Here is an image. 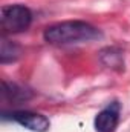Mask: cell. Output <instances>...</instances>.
<instances>
[{
    "mask_svg": "<svg viewBox=\"0 0 130 132\" xmlns=\"http://www.w3.org/2000/svg\"><path fill=\"white\" fill-rule=\"evenodd\" d=\"M101 37L99 29L81 20H69L51 25L44 29V40L51 45H72L92 42Z\"/></svg>",
    "mask_w": 130,
    "mask_h": 132,
    "instance_id": "cell-1",
    "label": "cell"
},
{
    "mask_svg": "<svg viewBox=\"0 0 130 132\" xmlns=\"http://www.w3.org/2000/svg\"><path fill=\"white\" fill-rule=\"evenodd\" d=\"M0 23L5 32H23L32 23V12L25 5H6L2 8Z\"/></svg>",
    "mask_w": 130,
    "mask_h": 132,
    "instance_id": "cell-2",
    "label": "cell"
},
{
    "mask_svg": "<svg viewBox=\"0 0 130 132\" xmlns=\"http://www.w3.org/2000/svg\"><path fill=\"white\" fill-rule=\"evenodd\" d=\"M9 115H11L9 117L11 120L34 132H46L51 126L49 120L41 114H35L29 111H15V112H11Z\"/></svg>",
    "mask_w": 130,
    "mask_h": 132,
    "instance_id": "cell-3",
    "label": "cell"
},
{
    "mask_svg": "<svg viewBox=\"0 0 130 132\" xmlns=\"http://www.w3.org/2000/svg\"><path fill=\"white\" fill-rule=\"evenodd\" d=\"M119 114H121V106L118 101L110 103L107 108H104L101 112H98V115L95 117L97 132H113L118 128Z\"/></svg>",
    "mask_w": 130,
    "mask_h": 132,
    "instance_id": "cell-4",
    "label": "cell"
},
{
    "mask_svg": "<svg viewBox=\"0 0 130 132\" xmlns=\"http://www.w3.org/2000/svg\"><path fill=\"white\" fill-rule=\"evenodd\" d=\"M99 60L109 69H115V71L124 69V55H123V51L119 48H115V46L104 48L99 52Z\"/></svg>",
    "mask_w": 130,
    "mask_h": 132,
    "instance_id": "cell-5",
    "label": "cell"
},
{
    "mask_svg": "<svg viewBox=\"0 0 130 132\" xmlns=\"http://www.w3.org/2000/svg\"><path fill=\"white\" fill-rule=\"evenodd\" d=\"M2 94H3V98L8 100L12 104H20V103H23V101H26L32 97L31 91H28V89H25L15 83H8V81H3Z\"/></svg>",
    "mask_w": 130,
    "mask_h": 132,
    "instance_id": "cell-6",
    "label": "cell"
},
{
    "mask_svg": "<svg viewBox=\"0 0 130 132\" xmlns=\"http://www.w3.org/2000/svg\"><path fill=\"white\" fill-rule=\"evenodd\" d=\"M20 55V49L17 45H14L12 42L2 38V48H0V62L2 63H9L17 60Z\"/></svg>",
    "mask_w": 130,
    "mask_h": 132,
    "instance_id": "cell-7",
    "label": "cell"
}]
</instances>
